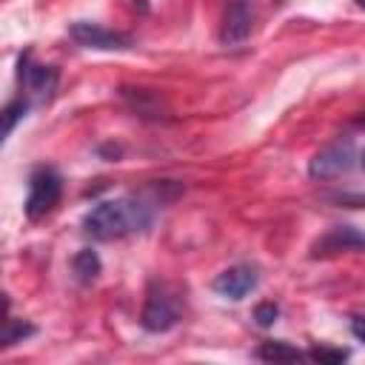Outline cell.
<instances>
[{"label":"cell","mask_w":365,"mask_h":365,"mask_svg":"<svg viewBox=\"0 0 365 365\" xmlns=\"http://www.w3.org/2000/svg\"><path fill=\"white\" fill-rule=\"evenodd\" d=\"M180 194H182V185H177L174 180H157L140 194L103 200L83 217V231L100 242L123 240L128 234H143L151 228L157 208L177 200Z\"/></svg>","instance_id":"obj_1"},{"label":"cell","mask_w":365,"mask_h":365,"mask_svg":"<svg viewBox=\"0 0 365 365\" xmlns=\"http://www.w3.org/2000/svg\"><path fill=\"white\" fill-rule=\"evenodd\" d=\"M60 197H63V177H60L54 168L40 165V168H34L31 177H29V194H26L23 211H26V217H29L31 222H37V220L48 217V214L57 208Z\"/></svg>","instance_id":"obj_2"},{"label":"cell","mask_w":365,"mask_h":365,"mask_svg":"<svg viewBox=\"0 0 365 365\" xmlns=\"http://www.w3.org/2000/svg\"><path fill=\"white\" fill-rule=\"evenodd\" d=\"M180 322V302L174 297V291L154 279L148 285V294H145V302H143V314H140V325L148 331V334H165L171 331L174 325Z\"/></svg>","instance_id":"obj_3"},{"label":"cell","mask_w":365,"mask_h":365,"mask_svg":"<svg viewBox=\"0 0 365 365\" xmlns=\"http://www.w3.org/2000/svg\"><path fill=\"white\" fill-rule=\"evenodd\" d=\"M356 165V148L354 140H336L325 148H319L311 163H308V174L314 180H336L342 174H348Z\"/></svg>","instance_id":"obj_4"},{"label":"cell","mask_w":365,"mask_h":365,"mask_svg":"<svg viewBox=\"0 0 365 365\" xmlns=\"http://www.w3.org/2000/svg\"><path fill=\"white\" fill-rule=\"evenodd\" d=\"M68 37L83 48H100V51H128V48H134V37L131 34L106 29L100 23H88V20L71 23L68 26Z\"/></svg>","instance_id":"obj_5"},{"label":"cell","mask_w":365,"mask_h":365,"mask_svg":"<svg viewBox=\"0 0 365 365\" xmlns=\"http://www.w3.org/2000/svg\"><path fill=\"white\" fill-rule=\"evenodd\" d=\"M257 23V6L254 0H228L220 23V43L222 46H242Z\"/></svg>","instance_id":"obj_6"},{"label":"cell","mask_w":365,"mask_h":365,"mask_svg":"<svg viewBox=\"0 0 365 365\" xmlns=\"http://www.w3.org/2000/svg\"><path fill=\"white\" fill-rule=\"evenodd\" d=\"M20 83L23 88L37 100V103H48L57 91L60 83V71L54 66H43V63H29V51L20 57Z\"/></svg>","instance_id":"obj_7"},{"label":"cell","mask_w":365,"mask_h":365,"mask_svg":"<svg viewBox=\"0 0 365 365\" xmlns=\"http://www.w3.org/2000/svg\"><path fill=\"white\" fill-rule=\"evenodd\" d=\"M354 251H365V231L354 225H334L311 245V257H336Z\"/></svg>","instance_id":"obj_8"},{"label":"cell","mask_w":365,"mask_h":365,"mask_svg":"<svg viewBox=\"0 0 365 365\" xmlns=\"http://www.w3.org/2000/svg\"><path fill=\"white\" fill-rule=\"evenodd\" d=\"M257 285H259V274H257L254 265H245V262L220 271V274L214 277V282H211V288H214L220 297L234 299V302H237V299H245Z\"/></svg>","instance_id":"obj_9"},{"label":"cell","mask_w":365,"mask_h":365,"mask_svg":"<svg viewBox=\"0 0 365 365\" xmlns=\"http://www.w3.org/2000/svg\"><path fill=\"white\" fill-rule=\"evenodd\" d=\"M100 274H103V262H100L97 251L80 248V251L71 257V277H74L80 285H91Z\"/></svg>","instance_id":"obj_10"},{"label":"cell","mask_w":365,"mask_h":365,"mask_svg":"<svg viewBox=\"0 0 365 365\" xmlns=\"http://www.w3.org/2000/svg\"><path fill=\"white\" fill-rule=\"evenodd\" d=\"M254 354H257V359H265V362H302V359H308V354H302L299 348H294L285 339H265V342H259V348Z\"/></svg>","instance_id":"obj_11"},{"label":"cell","mask_w":365,"mask_h":365,"mask_svg":"<svg viewBox=\"0 0 365 365\" xmlns=\"http://www.w3.org/2000/svg\"><path fill=\"white\" fill-rule=\"evenodd\" d=\"M37 334V328L29 322V319H14V317H6L3 319V348H11V345H17V342H23V339H29V336H34Z\"/></svg>","instance_id":"obj_12"},{"label":"cell","mask_w":365,"mask_h":365,"mask_svg":"<svg viewBox=\"0 0 365 365\" xmlns=\"http://www.w3.org/2000/svg\"><path fill=\"white\" fill-rule=\"evenodd\" d=\"M26 111H29V100H23V97L11 100V103L3 108V134H6V137H9V134L14 131V125L26 117Z\"/></svg>","instance_id":"obj_13"},{"label":"cell","mask_w":365,"mask_h":365,"mask_svg":"<svg viewBox=\"0 0 365 365\" xmlns=\"http://www.w3.org/2000/svg\"><path fill=\"white\" fill-rule=\"evenodd\" d=\"M308 359H317V362H328V365H336V362H345L348 359V351L345 348H311L308 351Z\"/></svg>","instance_id":"obj_14"},{"label":"cell","mask_w":365,"mask_h":365,"mask_svg":"<svg viewBox=\"0 0 365 365\" xmlns=\"http://www.w3.org/2000/svg\"><path fill=\"white\" fill-rule=\"evenodd\" d=\"M277 317H279V305H277V302H259V305L254 308V319H257V325H259V328L274 325V322H277Z\"/></svg>","instance_id":"obj_15"},{"label":"cell","mask_w":365,"mask_h":365,"mask_svg":"<svg viewBox=\"0 0 365 365\" xmlns=\"http://www.w3.org/2000/svg\"><path fill=\"white\" fill-rule=\"evenodd\" d=\"M351 334H354V339L365 342V314H359V317L351 319Z\"/></svg>","instance_id":"obj_16"},{"label":"cell","mask_w":365,"mask_h":365,"mask_svg":"<svg viewBox=\"0 0 365 365\" xmlns=\"http://www.w3.org/2000/svg\"><path fill=\"white\" fill-rule=\"evenodd\" d=\"M359 165H362V168H365V148H362V151H359Z\"/></svg>","instance_id":"obj_17"},{"label":"cell","mask_w":365,"mask_h":365,"mask_svg":"<svg viewBox=\"0 0 365 365\" xmlns=\"http://www.w3.org/2000/svg\"><path fill=\"white\" fill-rule=\"evenodd\" d=\"M356 6H359V9H365V0H356Z\"/></svg>","instance_id":"obj_18"}]
</instances>
